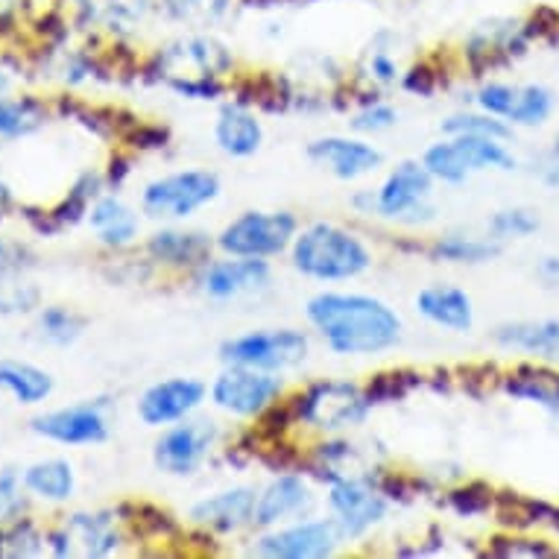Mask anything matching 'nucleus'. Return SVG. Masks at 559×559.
<instances>
[{
  "label": "nucleus",
  "mask_w": 559,
  "mask_h": 559,
  "mask_svg": "<svg viewBox=\"0 0 559 559\" xmlns=\"http://www.w3.org/2000/svg\"><path fill=\"white\" fill-rule=\"evenodd\" d=\"M305 317L329 352L343 358L381 355L402 340V317L369 294L322 290L305 305Z\"/></svg>",
  "instance_id": "f257e3e1"
},
{
  "label": "nucleus",
  "mask_w": 559,
  "mask_h": 559,
  "mask_svg": "<svg viewBox=\"0 0 559 559\" xmlns=\"http://www.w3.org/2000/svg\"><path fill=\"white\" fill-rule=\"evenodd\" d=\"M290 264L305 278L337 285L367 273L372 266V252L355 231L320 221L296 231L290 243Z\"/></svg>",
  "instance_id": "f03ea898"
},
{
  "label": "nucleus",
  "mask_w": 559,
  "mask_h": 559,
  "mask_svg": "<svg viewBox=\"0 0 559 559\" xmlns=\"http://www.w3.org/2000/svg\"><path fill=\"white\" fill-rule=\"evenodd\" d=\"M352 205L367 217L402 223V226H425L437 217L433 205V176L423 162H399L384 176L376 191H358Z\"/></svg>",
  "instance_id": "7ed1b4c3"
},
{
  "label": "nucleus",
  "mask_w": 559,
  "mask_h": 559,
  "mask_svg": "<svg viewBox=\"0 0 559 559\" xmlns=\"http://www.w3.org/2000/svg\"><path fill=\"white\" fill-rule=\"evenodd\" d=\"M423 165L433 176V182L466 185L475 174L486 170H515L513 150L507 141L484 135H445L425 150Z\"/></svg>",
  "instance_id": "20e7f679"
},
{
  "label": "nucleus",
  "mask_w": 559,
  "mask_h": 559,
  "mask_svg": "<svg viewBox=\"0 0 559 559\" xmlns=\"http://www.w3.org/2000/svg\"><path fill=\"white\" fill-rule=\"evenodd\" d=\"M296 425H308L313 431L340 433L355 428L369 416L376 404L367 390L352 381H313L305 390L287 399Z\"/></svg>",
  "instance_id": "39448f33"
},
{
  "label": "nucleus",
  "mask_w": 559,
  "mask_h": 559,
  "mask_svg": "<svg viewBox=\"0 0 559 559\" xmlns=\"http://www.w3.org/2000/svg\"><path fill=\"white\" fill-rule=\"evenodd\" d=\"M221 197V176L214 170H176L158 176L141 191V212L153 221H188Z\"/></svg>",
  "instance_id": "423d86ee"
},
{
  "label": "nucleus",
  "mask_w": 559,
  "mask_h": 559,
  "mask_svg": "<svg viewBox=\"0 0 559 559\" xmlns=\"http://www.w3.org/2000/svg\"><path fill=\"white\" fill-rule=\"evenodd\" d=\"M308 352H311V340L299 329H258L221 343L223 364L264 369L275 376L302 367Z\"/></svg>",
  "instance_id": "0eeeda50"
},
{
  "label": "nucleus",
  "mask_w": 559,
  "mask_h": 559,
  "mask_svg": "<svg viewBox=\"0 0 559 559\" xmlns=\"http://www.w3.org/2000/svg\"><path fill=\"white\" fill-rule=\"evenodd\" d=\"M325 504L343 539L355 542L364 539L372 527L384 522L393 501L378 489L369 472H346L329 480Z\"/></svg>",
  "instance_id": "6e6552de"
},
{
  "label": "nucleus",
  "mask_w": 559,
  "mask_h": 559,
  "mask_svg": "<svg viewBox=\"0 0 559 559\" xmlns=\"http://www.w3.org/2000/svg\"><path fill=\"white\" fill-rule=\"evenodd\" d=\"M299 217L294 212H243L217 235V249L240 258H275L290 249Z\"/></svg>",
  "instance_id": "1a4fd4ad"
},
{
  "label": "nucleus",
  "mask_w": 559,
  "mask_h": 559,
  "mask_svg": "<svg viewBox=\"0 0 559 559\" xmlns=\"http://www.w3.org/2000/svg\"><path fill=\"white\" fill-rule=\"evenodd\" d=\"M221 440L223 431L214 419L188 416L182 423L162 428V437L153 442V463L162 475L191 477L205 466Z\"/></svg>",
  "instance_id": "9d476101"
},
{
  "label": "nucleus",
  "mask_w": 559,
  "mask_h": 559,
  "mask_svg": "<svg viewBox=\"0 0 559 559\" xmlns=\"http://www.w3.org/2000/svg\"><path fill=\"white\" fill-rule=\"evenodd\" d=\"M285 395V381L264 369L226 364L223 372L209 386V399L217 411L235 419H258Z\"/></svg>",
  "instance_id": "9b49d317"
},
{
  "label": "nucleus",
  "mask_w": 559,
  "mask_h": 559,
  "mask_svg": "<svg viewBox=\"0 0 559 559\" xmlns=\"http://www.w3.org/2000/svg\"><path fill=\"white\" fill-rule=\"evenodd\" d=\"M343 533L334 519H296V522L270 527L252 542L249 554L264 559H325L334 557L343 545Z\"/></svg>",
  "instance_id": "f8f14e48"
},
{
  "label": "nucleus",
  "mask_w": 559,
  "mask_h": 559,
  "mask_svg": "<svg viewBox=\"0 0 559 559\" xmlns=\"http://www.w3.org/2000/svg\"><path fill=\"white\" fill-rule=\"evenodd\" d=\"M536 36H542L536 19H489L468 33L463 56L475 76H480L527 53V47Z\"/></svg>",
  "instance_id": "ddd939ff"
},
{
  "label": "nucleus",
  "mask_w": 559,
  "mask_h": 559,
  "mask_svg": "<svg viewBox=\"0 0 559 559\" xmlns=\"http://www.w3.org/2000/svg\"><path fill=\"white\" fill-rule=\"evenodd\" d=\"M273 285V266L266 258L226 255L221 261H205L197 270V290L212 302H231L261 296Z\"/></svg>",
  "instance_id": "4468645a"
},
{
  "label": "nucleus",
  "mask_w": 559,
  "mask_h": 559,
  "mask_svg": "<svg viewBox=\"0 0 559 559\" xmlns=\"http://www.w3.org/2000/svg\"><path fill=\"white\" fill-rule=\"evenodd\" d=\"M33 431L45 440L59 442V445H100L111 433L109 402L94 399V402L71 404V407H59L45 416H36Z\"/></svg>",
  "instance_id": "2eb2a0df"
},
{
  "label": "nucleus",
  "mask_w": 559,
  "mask_h": 559,
  "mask_svg": "<svg viewBox=\"0 0 559 559\" xmlns=\"http://www.w3.org/2000/svg\"><path fill=\"white\" fill-rule=\"evenodd\" d=\"M205 395H209V386L197 378H165L138 395L135 413L147 428H167V425L182 423L200 411Z\"/></svg>",
  "instance_id": "dca6fc26"
},
{
  "label": "nucleus",
  "mask_w": 559,
  "mask_h": 559,
  "mask_svg": "<svg viewBox=\"0 0 559 559\" xmlns=\"http://www.w3.org/2000/svg\"><path fill=\"white\" fill-rule=\"evenodd\" d=\"M123 533L115 524V513H76L47 533V548L56 557H109L120 548Z\"/></svg>",
  "instance_id": "f3484780"
},
{
  "label": "nucleus",
  "mask_w": 559,
  "mask_h": 559,
  "mask_svg": "<svg viewBox=\"0 0 559 559\" xmlns=\"http://www.w3.org/2000/svg\"><path fill=\"white\" fill-rule=\"evenodd\" d=\"M317 507L308 477L299 475L296 468L278 472L270 484L258 492L255 498V527L270 531L278 524L296 522V519H308Z\"/></svg>",
  "instance_id": "a211bd4d"
},
{
  "label": "nucleus",
  "mask_w": 559,
  "mask_h": 559,
  "mask_svg": "<svg viewBox=\"0 0 559 559\" xmlns=\"http://www.w3.org/2000/svg\"><path fill=\"white\" fill-rule=\"evenodd\" d=\"M255 498L252 486H231L223 492L200 498L188 510V519L197 531L212 533V536H235V533L255 527Z\"/></svg>",
  "instance_id": "6ab92c4d"
},
{
  "label": "nucleus",
  "mask_w": 559,
  "mask_h": 559,
  "mask_svg": "<svg viewBox=\"0 0 559 559\" xmlns=\"http://www.w3.org/2000/svg\"><path fill=\"white\" fill-rule=\"evenodd\" d=\"M308 158L340 182H355L384 165V153L364 138L325 135L308 144Z\"/></svg>",
  "instance_id": "aec40b11"
},
{
  "label": "nucleus",
  "mask_w": 559,
  "mask_h": 559,
  "mask_svg": "<svg viewBox=\"0 0 559 559\" xmlns=\"http://www.w3.org/2000/svg\"><path fill=\"white\" fill-rule=\"evenodd\" d=\"M492 340L507 352H519L542 364L559 360V320L557 317H539V320L504 322L492 331Z\"/></svg>",
  "instance_id": "412c9836"
},
{
  "label": "nucleus",
  "mask_w": 559,
  "mask_h": 559,
  "mask_svg": "<svg viewBox=\"0 0 559 559\" xmlns=\"http://www.w3.org/2000/svg\"><path fill=\"white\" fill-rule=\"evenodd\" d=\"M217 247L205 231L193 229H158L150 235L147 255L167 270H191L197 273L205 261H212Z\"/></svg>",
  "instance_id": "4be33fe9"
},
{
  "label": "nucleus",
  "mask_w": 559,
  "mask_h": 559,
  "mask_svg": "<svg viewBox=\"0 0 559 559\" xmlns=\"http://www.w3.org/2000/svg\"><path fill=\"white\" fill-rule=\"evenodd\" d=\"M416 311L442 331L466 334L475 329V302L457 285H428L416 294Z\"/></svg>",
  "instance_id": "5701e85b"
},
{
  "label": "nucleus",
  "mask_w": 559,
  "mask_h": 559,
  "mask_svg": "<svg viewBox=\"0 0 559 559\" xmlns=\"http://www.w3.org/2000/svg\"><path fill=\"white\" fill-rule=\"evenodd\" d=\"M214 144L229 158H252L264 144V127L247 103H226L214 120Z\"/></svg>",
  "instance_id": "b1692460"
},
{
  "label": "nucleus",
  "mask_w": 559,
  "mask_h": 559,
  "mask_svg": "<svg viewBox=\"0 0 559 559\" xmlns=\"http://www.w3.org/2000/svg\"><path fill=\"white\" fill-rule=\"evenodd\" d=\"M501 390L519 402L536 404L559 416V369L550 364H522L501 376Z\"/></svg>",
  "instance_id": "393cba45"
},
{
  "label": "nucleus",
  "mask_w": 559,
  "mask_h": 559,
  "mask_svg": "<svg viewBox=\"0 0 559 559\" xmlns=\"http://www.w3.org/2000/svg\"><path fill=\"white\" fill-rule=\"evenodd\" d=\"M423 252L433 261H440V264L480 266L501 255V243L489 238V235L475 238V235H463V231H449V235L433 238L428 247H423Z\"/></svg>",
  "instance_id": "a878e982"
},
{
  "label": "nucleus",
  "mask_w": 559,
  "mask_h": 559,
  "mask_svg": "<svg viewBox=\"0 0 559 559\" xmlns=\"http://www.w3.org/2000/svg\"><path fill=\"white\" fill-rule=\"evenodd\" d=\"M92 229L97 231L103 247L123 249L138 238V214L118 197H97L88 214Z\"/></svg>",
  "instance_id": "bb28decb"
},
{
  "label": "nucleus",
  "mask_w": 559,
  "mask_h": 559,
  "mask_svg": "<svg viewBox=\"0 0 559 559\" xmlns=\"http://www.w3.org/2000/svg\"><path fill=\"white\" fill-rule=\"evenodd\" d=\"M0 390L21 404H38L53 393V378L24 360H0Z\"/></svg>",
  "instance_id": "cd10ccee"
},
{
  "label": "nucleus",
  "mask_w": 559,
  "mask_h": 559,
  "mask_svg": "<svg viewBox=\"0 0 559 559\" xmlns=\"http://www.w3.org/2000/svg\"><path fill=\"white\" fill-rule=\"evenodd\" d=\"M24 486L33 496L45 498V501H68L76 489L74 466L68 460H41L24 472Z\"/></svg>",
  "instance_id": "c85d7f7f"
},
{
  "label": "nucleus",
  "mask_w": 559,
  "mask_h": 559,
  "mask_svg": "<svg viewBox=\"0 0 559 559\" xmlns=\"http://www.w3.org/2000/svg\"><path fill=\"white\" fill-rule=\"evenodd\" d=\"M554 109H557V94L550 92L548 85H519V94H515L513 109L507 115V123L513 129H539L554 118Z\"/></svg>",
  "instance_id": "c756f323"
},
{
  "label": "nucleus",
  "mask_w": 559,
  "mask_h": 559,
  "mask_svg": "<svg viewBox=\"0 0 559 559\" xmlns=\"http://www.w3.org/2000/svg\"><path fill=\"white\" fill-rule=\"evenodd\" d=\"M542 229V217L536 209L527 205H510V209H498L492 217L486 221V235L498 240L501 247L510 240H527Z\"/></svg>",
  "instance_id": "7c9ffc66"
},
{
  "label": "nucleus",
  "mask_w": 559,
  "mask_h": 559,
  "mask_svg": "<svg viewBox=\"0 0 559 559\" xmlns=\"http://www.w3.org/2000/svg\"><path fill=\"white\" fill-rule=\"evenodd\" d=\"M47 109L33 97L21 100H0V144L15 141V138L33 135L36 129L45 127Z\"/></svg>",
  "instance_id": "2f4dec72"
},
{
  "label": "nucleus",
  "mask_w": 559,
  "mask_h": 559,
  "mask_svg": "<svg viewBox=\"0 0 559 559\" xmlns=\"http://www.w3.org/2000/svg\"><path fill=\"white\" fill-rule=\"evenodd\" d=\"M550 510L545 501H536V498H524L519 492H504V496H496V513L501 515V524L504 527H513V531L524 533L531 531L533 524L548 522Z\"/></svg>",
  "instance_id": "473e14b6"
},
{
  "label": "nucleus",
  "mask_w": 559,
  "mask_h": 559,
  "mask_svg": "<svg viewBox=\"0 0 559 559\" xmlns=\"http://www.w3.org/2000/svg\"><path fill=\"white\" fill-rule=\"evenodd\" d=\"M92 21L103 24V27H135L144 19V12L150 10V0H80Z\"/></svg>",
  "instance_id": "72a5a7b5"
},
{
  "label": "nucleus",
  "mask_w": 559,
  "mask_h": 559,
  "mask_svg": "<svg viewBox=\"0 0 559 559\" xmlns=\"http://www.w3.org/2000/svg\"><path fill=\"white\" fill-rule=\"evenodd\" d=\"M47 545V536L38 533V527L33 522H24V519H12V522H0V557L10 559H27L41 554V548Z\"/></svg>",
  "instance_id": "f704fd0d"
},
{
  "label": "nucleus",
  "mask_w": 559,
  "mask_h": 559,
  "mask_svg": "<svg viewBox=\"0 0 559 559\" xmlns=\"http://www.w3.org/2000/svg\"><path fill=\"white\" fill-rule=\"evenodd\" d=\"M442 132L445 135H484L498 138V141H510L513 138V127L501 118H492L486 111H457L442 120Z\"/></svg>",
  "instance_id": "c9c22d12"
},
{
  "label": "nucleus",
  "mask_w": 559,
  "mask_h": 559,
  "mask_svg": "<svg viewBox=\"0 0 559 559\" xmlns=\"http://www.w3.org/2000/svg\"><path fill=\"white\" fill-rule=\"evenodd\" d=\"M445 504L451 513H457L460 519H475V515H486L496 507V489L480 484V480H466V484L451 486L445 492Z\"/></svg>",
  "instance_id": "e433bc0d"
},
{
  "label": "nucleus",
  "mask_w": 559,
  "mask_h": 559,
  "mask_svg": "<svg viewBox=\"0 0 559 559\" xmlns=\"http://www.w3.org/2000/svg\"><path fill=\"white\" fill-rule=\"evenodd\" d=\"M83 317H76L74 311L68 308H45L41 317H38V329H41V337L53 346H71L80 334H83Z\"/></svg>",
  "instance_id": "4c0bfd02"
},
{
  "label": "nucleus",
  "mask_w": 559,
  "mask_h": 559,
  "mask_svg": "<svg viewBox=\"0 0 559 559\" xmlns=\"http://www.w3.org/2000/svg\"><path fill=\"white\" fill-rule=\"evenodd\" d=\"M423 384V376L419 372H381L369 381L364 390H367L369 402L372 404H384V402H395V399H404V395L411 393L413 386Z\"/></svg>",
  "instance_id": "58836bf2"
},
{
  "label": "nucleus",
  "mask_w": 559,
  "mask_h": 559,
  "mask_svg": "<svg viewBox=\"0 0 559 559\" xmlns=\"http://www.w3.org/2000/svg\"><path fill=\"white\" fill-rule=\"evenodd\" d=\"M135 515H129L127 522H132L138 531L150 536V539H174L176 533H179V524L176 519L167 510L162 507H153V504H132L129 507Z\"/></svg>",
  "instance_id": "ea45409f"
},
{
  "label": "nucleus",
  "mask_w": 559,
  "mask_h": 559,
  "mask_svg": "<svg viewBox=\"0 0 559 559\" xmlns=\"http://www.w3.org/2000/svg\"><path fill=\"white\" fill-rule=\"evenodd\" d=\"M515 94H519V85L504 83V80H486L475 92V109L486 111L492 118L507 120V115L513 109Z\"/></svg>",
  "instance_id": "a19ab883"
},
{
  "label": "nucleus",
  "mask_w": 559,
  "mask_h": 559,
  "mask_svg": "<svg viewBox=\"0 0 559 559\" xmlns=\"http://www.w3.org/2000/svg\"><path fill=\"white\" fill-rule=\"evenodd\" d=\"M486 554H492V557H515V559H548L557 557L559 550L545 539H531V536H504V539H496Z\"/></svg>",
  "instance_id": "79ce46f5"
},
{
  "label": "nucleus",
  "mask_w": 559,
  "mask_h": 559,
  "mask_svg": "<svg viewBox=\"0 0 559 559\" xmlns=\"http://www.w3.org/2000/svg\"><path fill=\"white\" fill-rule=\"evenodd\" d=\"M399 123V111L384 100H369L364 103V109L352 118V129L355 132H364V135H378V132H386Z\"/></svg>",
  "instance_id": "37998d69"
},
{
  "label": "nucleus",
  "mask_w": 559,
  "mask_h": 559,
  "mask_svg": "<svg viewBox=\"0 0 559 559\" xmlns=\"http://www.w3.org/2000/svg\"><path fill=\"white\" fill-rule=\"evenodd\" d=\"M24 477L15 468H0V522H12L24 513Z\"/></svg>",
  "instance_id": "c03bdc74"
},
{
  "label": "nucleus",
  "mask_w": 559,
  "mask_h": 559,
  "mask_svg": "<svg viewBox=\"0 0 559 559\" xmlns=\"http://www.w3.org/2000/svg\"><path fill=\"white\" fill-rule=\"evenodd\" d=\"M165 10L174 15V19H214L221 15L226 0H162Z\"/></svg>",
  "instance_id": "a18cd8bd"
},
{
  "label": "nucleus",
  "mask_w": 559,
  "mask_h": 559,
  "mask_svg": "<svg viewBox=\"0 0 559 559\" xmlns=\"http://www.w3.org/2000/svg\"><path fill=\"white\" fill-rule=\"evenodd\" d=\"M531 167H533V176H536L542 185H548V188H559V129L548 147L542 150L539 156L533 158Z\"/></svg>",
  "instance_id": "49530a36"
},
{
  "label": "nucleus",
  "mask_w": 559,
  "mask_h": 559,
  "mask_svg": "<svg viewBox=\"0 0 559 559\" xmlns=\"http://www.w3.org/2000/svg\"><path fill=\"white\" fill-rule=\"evenodd\" d=\"M437 85H440V74H437L428 62L413 64L407 74H402L404 92L419 94V97H431V94L437 92Z\"/></svg>",
  "instance_id": "de8ad7c7"
},
{
  "label": "nucleus",
  "mask_w": 559,
  "mask_h": 559,
  "mask_svg": "<svg viewBox=\"0 0 559 559\" xmlns=\"http://www.w3.org/2000/svg\"><path fill=\"white\" fill-rule=\"evenodd\" d=\"M367 76L372 80V85H393L395 80H402L399 74V62L386 50H372L367 62Z\"/></svg>",
  "instance_id": "09e8293b"
},
{
  "label": "nucleus",
  "mask_w": 559,
  "mask_h": 559,
  "mask_svg": "<svg viewBox=\"0 0 559 559\" xmlns=\"http://www.w3.org/2000/svg\"><path fill=\"white\" fill-rule=\"evenodd\" d=\"M129 141L138 150H162L170 141V129L158 127V123H135L129 132Z\"/></svg>",
  "instance_id": "8fccbe9b"
},
{
  "label": "nucleus",
  "mask_w": 559,
  "mask_h": 559,
  "mask_svg": "<svg viewBox=\"0 0 559 559\" xmlns=\"http://www.w3.org/2000/svg\"><path fill=\"white\" fill-rule=\"evenodd\" d=\"M24 249L19 247V243H3L0 240V273H19L21 266H27L24 264Z\"/></svg>",
  "instance_id": "3c124183"
},
{
  "label": "nucleus",
  "mask_w": 559,
  "mask_h": 559,
  "mask_svg": "<svg viewBox=\"0 0 559 559\" xmlns=\"http://www.w3.org/2000/svg\"><path fill=\"white\" fill-rule=\"evenodd\" d=\"M536 278L550 290H559V255H545L536 264Z\"/></svg>",
  "instance_id": "603ef678"
},
{
  "label": "nucleus",
  "mask_w": 559,
  "mask_h": 559,
  "mask_svg": "<svg viewBox=\"0 0 559 559\" xmlns=\"http://www.w3.org/2000/svg\"><path fill=\"white\" fill-rule=\"evenodd\" d=\"M12 311H27V302L21 294H3L0 290V313H12Z\"/></svg>",
  "instance_id": "864d4df0"
},
{
  "label": "nucleus",
  "mask_w": 559,
  "mask_h": 559,
  "mask_svg": "<svg viewBox=\"0 0 559 559\" xmlns=\"http://www.w3.org/2000/svg\"><path fill=\"white\" fill-rule=\"evenodd\" d=\"M129 176V162H123V158H118V167H115V162H111V170H109V182L118 188L123 179Z\"/></svg>",
  "instance_id": "5fc2aeb1"
},
{
  "label": "nucleus",
  "mask_w": 559,
  "mask_h": 559,
  "mask_svg": "<svg viewBox=\"0 0 559 559\" xmlns=\"http://www.w3.org/2000/svg\"><path fill=\"white\" fill-rule=\"evenodd\" d=\"M7 205H10V191H7V185L0 182V217L7 212Z\"/></svg>",
  "instance_id": "6e6d98bb"
},
{
  "label": "nucleus",
  "mask_w": 559,
  "mask_h": 559,
  "mask_svg": "<svg viewBox=\"0 0 559 559\" xmlns=\"http://www.w3.org/2000/svg\"><path fill=\"white\" fill-rule=\"evenodd\" d=\"M550 524H554V531H559V507L557 510H550V519H548Z\"/></svg>",
  "instance_id": "4d7b16f0"
},
{
  "label": "nucleus",
  "mask_w": 559,
  "mask_h": 559,
  "mask_svg": "<svg viewBox=\"0 0 559 559\" xmlns=\"http://www.w3.org/2000/svg\"><path fill=\"white\" fill-rule=\"evenodd\" d=\"M12 3H15V0H0V15H3V12H10Z\"/></svg>",
  "instance_id": "13d9d810"
},
{
  "label": "nucleus",
  "mask_w": 559,
  "mask_h": 559,
  "mask_svg": "<svg viewBox=\"0 0 559 559\" xmlns=\"http://www.w3.org/2000/svg\"><path fill=\"white\" fill-rule=\"evenodd\" d=\"M7 88H10V80H7V76L0 74V94L7 92Z\"/></svg>",
  "instance_id": "bf43d9fd"
}]
</instances>
